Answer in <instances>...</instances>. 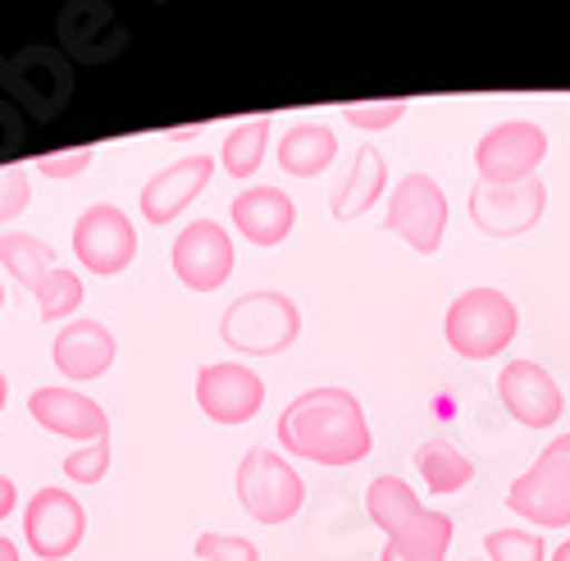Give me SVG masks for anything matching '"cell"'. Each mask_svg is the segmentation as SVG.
I'll list each match as a JSON object with an SVG mask.
<instances>
[{"label":"cell","mask_w":570,"mask_h":561,"mask_svg":"<svg viewBox=\"0 0 570 561\" xmlns=\"http://www.w3.org/2000/svg\"><path fill=\"white\" fill-rule=\"evenodd\" d=\"M278 447L283 456L315 465H356L370 456L374 434L365 406L352 388H306L278 411Z\"/></svg>","instance_id":"obj_1"},{"label":"cell","mask_w":570,"mask_h":561,"mask_svg":"<svg viewBox=\"0 0 570 561\" xmlns=\"http://www.w3.org/2000/svg\"><path fill=\"white\" fill-rule=\"evenodd\" d=\"M219 338L228 352L243 356H278L302 338V306L274 288L243 293L219 315Z\"/></svg>","instance_id":"obj_2"},{"label":"cell","mask_w":570,"mask_h":561,"mask_svg":"<svg viewBox=\"0 0 570 561\" xmlns=\"http://www.w3.org/2000/svg\"><path fill=\"white\" fill-rule=\"evenodd\" d=\"M520 334V311L502 288H465L443 315V338L461 361H493Z\"/></svg>","instance_id":"obj_3"},{"label":"cell","mask_w":570,"mask_h":561,"mask_svg":"<svg viewBox=\"0 0 570 561\" xmlns=\"http://www.w3.org/2000/svg\"><path fill=\"white\" fill-rule=\"evenodd\" d=\"M233 493L247 516L261 525H288L306 506V480L297 475V465L274 447H247V456L237 461Z\"/></svg>","instance_id":"obj_4"},{"label":"cell","mask_w":570,"mask_h":561,"mask_svg":"<svg viewBox=\"0 0 570 561\" xmlns=\"http://www.w3.org/2000/svg\"><path fill=\"white\" fill-rule=\"evenodd\" d=\"M507 506L534 530H570V434H557L507 489Z\"/></svg>","instance_id":"obj_5"},{"label":"cell","mask_w":570,"mask_h":561,"mask_svg":"<svg viewBox=\"0 0 570 561\" xmlns=\"http://www.w3.org/2000/svg\"><path fill=\"white\" fill-rule=\"evenodd\" d=\"M389 233L420 252V256H434L443 247V233H448V193L443 183L430 174H402L389 193Z\"/></svg>","instance_id":"obj_6"},{"label":"cell","mask_w":570,"mask_h":561,"mask_svg":"<svg viewBox=\"0 0 570 561\" xmlns=\"http://www.w3.org/2000/svg\"><path fill=\"white\" fill-rule=\"evenodd\" d=\"M548 215V183L543 178H525V183H474L470 187V219L474 228L493 243H511L525 238L539 228V219Z\"/></svg>","instance_id":"obj_7"},{"label":"cell","mask_w":570,"mask_h":561,"mask_svg":"<svg viewBox=\"0 0 570 561\" xmlns=\"http://www.w3.org/2000/svg\"><path fill=\"white\" fill-rule=\"evenodd\" d=\"M87 534V511L82 502L60 489V484H46L28 498L23 506V543L37 561H65L82 548Z\"/></svg>","instance_id":"obj_8"},{"label":"cell","mask_w":570,"mask_h":561,"mask_svg":"<svg viewBox=\"0 0 570 561\" xmlns=\"http://www.w3.org/2000/svg\"><path fill=\"white\" fill-rule=\"evenodd\" d=\"M548 156V132L534 119H502L493 124L480 147H474V169H480V183H525L539 178V165Z\"/></svg>","instance_id":"obj_9"},{"label":"cell","mask_w":570,"mask_h":561,"mask_svg":"<svg viewBox=\"0 0 570 561\" xmlns=\"http://www.w3.org/2000/svg\"><path fill=\"white\" fill-rule=\"evenodd\" d=\"M73 256L87 274H97V278H115L124 274L132 260H137V228L132 219L110 206V201H97V206H87L73 224Z\"/></svg>","instance_id":"obj_10"},{"label":"cell","mask_w":570,"mask_h":561,"mask_svg":"<svg viewBox=\"0 0 570 561\" xmlns=\"http://www.w3.org/2000/svg\"><path fill=\"white\" fill-rule=\"evenodd\" d=\"M169 265H174L183 288L219 293L228 284V274H233V238H228V228L215 224V219H193L174 238Z\"/></svg>","instance_id":"obj_11"},{"label":"cell","mask_w":570,"mask_h":561,"mask_svg":"<svg viewBox=\"0 0 570 561\" xmlns=\"http://www.w3.org/2000/svg\"><path fill=\"white\" fill-rule=\"evenodd\" d=\"M197 406L215 425H247L265 406V380L243 361H210L197 370Z\"/></svg>","instance_id":"obj_12"},{"label":"cell","mask_w":570,"mask_h":561,"mask_svg":"<svg viewBox=\"0 0 570 561\" xmlns=\"http://www.w3.org/2000/svg\"><path fill=\"white\" fill-rule=\"evenodd\" d=\"M498 397L525 430H552L566 415V393L539 361H507L498 374Z\"/></svg>","instance_id":"obj_13"},{"label":"cell","mask_w":570,"mask_h":561,"mask_svg":"<svg viewBox=\"0 0 570 561\" xmlns=\"http://www.w3.org/2000/svg\"><path fill=\"white\" fill-rule=\"evenodd\" d=\"M215 169H219V165H215L210 156H183V160H174L169 169L151 174L147 187H141V197H137L141 219L156 224V228L169 224V219H178V215L210 187Z\"/></svg>","instance_id":"obj_14"},{"label":"cell","mask_w":570,"mask_h":561,"mask_svg":"<svg viewBox=\"0 0 570 561\" xmlns=\"http://www.w3.org/2000/svg\"><path fill=\"white\" fill-rule=\"evenodd\" d=\"M28 415L46 434L78 439V443H101L110 439V415L101 402H91L78 388H37L28 397Z\"/></svg>","instance_id":"obj_15"},{"label":"cell","mask_w":570,"mask_h":561,"mask_svg":"<svg viewBox=\"0 0 570 561\" xmlns=\"http://www.w3.org/2000/svg\"><path fill=\"white\" fill-rule=\"evenodd\" d=\"M115 356H119L115 334L106 329L101 319H87V315L60 324V334H56V343H51V361H56V370L65 374L69 384L101 380V374L115 365Z\"/></svg>","instance_id":"obj_16"},{"label":"cell","mask_w":570,"mask_h":561,"mask_svg":"<svg viewBox=\"0 0 570 561\" xmlns=\"http://www.w3.org/2000/svg\"><path fill=\"white\" fill-rule=\"evenodd\" d=\"M228 219L252 247H278L288 243V233L297 224V206L283 187H243L228 201Z\"/></svg>","instance_id":"obj_17"},{"label":"cell","mask_w":570,"mask_h":561,"mask_svg":"<svg viewBox=\"0 0 570 561\" xmlns=\"http://www.w3.org/2000/svg\"><path fill=\"white\" fill-rule=\"evenodd\" d=\"M389 187V160L379 147H361L347 165V174L338 178L334 197H328V206H334V219H361L370 206H379V197H384Z\"/></svg>","instance_id":"obj_18"},{"label":"cell","mask_w":570,"mask_h":561,"mask_svg":"<svg viewBox=\"0 0 570 561\" xmlns=\"http://www.w3.org/2000/svg\"><path fill=\"white\" fill-rule=\"evenodd\" d=\"M334 160H338V132L320 119H302L278 137V169L288 178H320Z\"/></svg>","instance_id":"obj_19"},{"label":"cell","mask_w":570,"mask_h":561,"mask_svg":"<svg viewBox=\"0 0 570 561\" xmlns=\"http://www.w3.org/2000/svg\"><path fill=\"white\" fill-rule=\"evenodd\" d=\"M448 548H452V516L424 506L402 530L389 534L379 561H448Z\"/></svg>","instance_id":"obj_20"},{"label":"cell","mask_w":570,"mask_h":561,"mask_svg":"<svg viewBox=\"0 0 570 561\" xmlns=\"http://www.w3.org/2000/svg\"><path fill=\"white\" fill-rule=\"evenodd\" d=\"M411 461H415V471H420L424 493H430V498L461 493V489L474 480V461H470L456 443H448V439H424V443L411 452Z\"/></svg>","instance_id":"obj_21"},{"label":"cell","mask_w":570,"mask_h":561,"mask_svg":"<svg viewBox=\"0 0 570 561\" xmlns=\"http://www.w3.org/2000/svg\"><path fill=\"white\" fill-rule=\"evenodd\" d=\"M0 269H6L23 293H37V284L56 269V247L41 243L37 233H0Z\"/></svg>","instance_id":"obj_22"},{"label":"cell","mask_w":570,"mask_h":561,"mask_svg":"<svg viewBox=\"0 0 570 561\" xmlns=\"http://www.w3.org/2000/svg\"><path fill=\"white\" fill-rule=\"evenodd\" d=\"M269 128H274L269 115H252V119L233 124V128L224 132L219 165H224L228 178L243 183V178H252V174L261 169V160H265V151H269Z\"/></svg>","instance_id":"obj_23"},{"label":"cell","mask_w":570,"mask_h":561,"mask_svg":"<svg viewBox=\"0 0 570 561\" xmlns=\"http://www.w3.org/2000/svg\"><path fill=\"white\" fill-rule=\"evenodd\" d=\"M365 511H370V521L379 530L393 534L415 516V511H424V502L415 498V489L402 475H374L370 489H365Z\"/></svg>","instance_id":"obj_24"},{"label":"cell","mask_w":570,"mask_h":561,"mask_svg":"<svg viewBox=\"0 0 570 561\" xmlns=\"http://www.w3.org/2000/svg\"><path fill=\"white\" fill-rule=\"evenodd\" d=\"M37 311H41V319L46 324H69V319H78V306H82V297H87V288H82V278L69 269V265H56L51 274L37 284Z\"/></svg>","instance_id":"obj_25"},{"label":"cell","mask_w":570,"mask_h":561,"mask_svg":"<svg viewBox=\"0 0 570 561\" xmlns=\"http://www.w3.org/2000/svg\"><path fill=\"white\" fill-rule=\"evenodd\" d=\"M484 561H548V543L534 530H493L484 534Z\"/></svg>","instance_id":"obj_26"},{"label":"cell","mask_w":570,"mask_h":561,"mask_svg":"<svg viewBox=\"0 0 570 561\" xmlns=\"http://www.w3.org/2000/svg\"><path fill=\"white\" fill-rule=\"evenodd\" d=\"M110 475V439L82 443L78 452L65 456V480L69 484H101Z\"/></svg>","instance_id":"obj_27"},{"label":"cell","mask_w":570,"mask_h":561,"mask_svg":"<svg viewBox=\"0 0 570 561\" xmlns=\"http://www.w3.org/2000/svg\"><path fill=\"white\" fill-rule=\"evenodd\" d=\"M32 201V169L28 165H6L0 169V224H10L28 210Z\"/></svg>","instance_id":"obj_28"},{"label":"cell","mask_w":570,"mask_h":561,"mask_svg":"<svg viewBox=\"0 0 570 561\" xmlns=\"http://www.w3.org/2000/svg\"><path fill=\"white\" fill-rule=\"evenodd\" d=\"M193 552L202 561H261V548L252 539H243V534H215V530L197 534Z\"/></svg>","instance_id":"obj_29"},{"label":"cell","mask_w":570,"mask_h":561,"mask_svg":"<svg viewBox=\"0 0 570 561\" xmlns=\"http://www.w3.org/2000/svg\"><path fill=\"white\" fill-rule=\"evenodd\" d=\"M406 115V101H379V106H343V119L361 132H384Z\"/></svg>","instance_id":"obj_30"},{"label":"cell","mask_w":570,"mask_h":561,"mask_svg":"<svg viewBox=\"0 0 570 561\" xmlns=\"http://www.w3.org/2000/svg\"><path fill=\"white\" fill-rule=\"evenodd\" d=\"M91 147H73V151H46V156H37L32 160V169L37 174H46V178H78L87 165H91Z\"/></svg>","instance_id":"obj_31"},{"label":"cell","mask_w":570,"mask_h":561,"mask_svg":"<svg viewBox=\"0 0 570 561\" xmlns=\"http://www.w3.org/2000/svg\"><path fill=\"white\" fill-rule=\"evenodd\" d=\"M14 506H19V489H14L10 475H0V521H10Z\"/></svg>","instance_id":"obj_32"},{"label":"cell","mask_w":570,"mask_h":561,"mask_svg":"<svg viewBox=\"0 0 570 561\" xmlns=\"http://www.w3.org/2000/svg\"><path fill=\"white\" fill-rule=\"evenodd\" d=\"M0 561H23V557H19V548H14L6 534H0Z\"/></svg>","instance_id":"obj_33"},{"label":"cell","mask_w":570,"mask_h":561,"mask_svg":"<svg viewBox=\"0 0 570 561\" xmlns=\"http://www.w3.org/2000/svg\"><path fill=\"white\" fill-rule=\"evenodd\" d=\"M548 561H570V539H566L561 548H552V552H548Z\"/></svg>","instance_id":"obj_34"},{"label":"cell","mask_w":570,"mask_h":561,"mask_svg":"<svg viewBox=\"0 0 570 561\" xmlns=\"http://www.w3.org/2000/svg\"><path fill=\"white\" fill-rule=\"evenodd\" d=\"M6 402H10V380H6V370H0V411H6Z\"/></svg>","instance_id":"obj_35"},{"label":"cell","mask_w":570,"mask_h":561,"mask_svg":"<svg viewBox=\"0 0 570 561\" xmlns=\"http://www.w3.org/2000/svg\"><path fill=\"white\" fill-rule=\"evenodd\" d=\"M197 132H202V128H174L169 137H174V142H187V137H197Z\"/></svg>","instance_id":"obj_36"},{"label":"cell","mask_w":570,"mask_h":561,"mask_svg":"<svg viewBox=\"0 0 570 561\" xmlns=\"http://www.w3.org/2000/svg\"><path fill=\"white\" fill-rule=\"evenodd\" d=\"M0 306H6V284H0Z\"/></svg>","instance_id":"obj_37"},{"label":"cell","mask_w":570,"mask_h":561,"mask_svg":"<svg viewBox=\"0 0 570 561\" xmlns=\"http://www.w3.org/2000/svg\"><path fill=\"white\" fill-rule=\"evenodd\" d=\"M470 561H484V557H470Z\"/></svg>","instance_id":"obj_38"}]
</instances>
